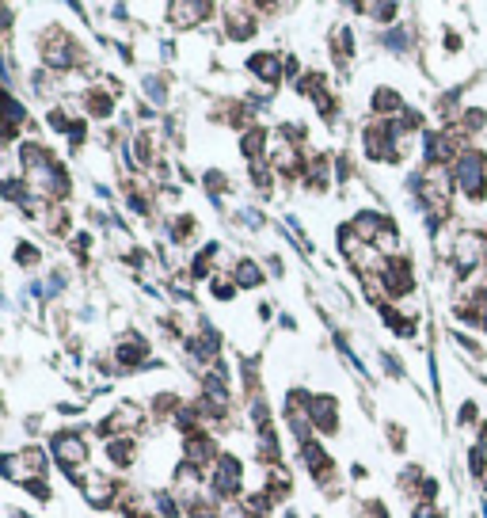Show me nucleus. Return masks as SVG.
I'll list each match as a JSON object with an SVG mask.
<instances>
[{"label":"nucleus","mask_w":487,"mask_h":518,"mask_svg":"<svg viewBox=\"0 0 487 518\" xmlns=\"http://www.w3.org/2000/svg\"><path fill=\"white\" fill-rule=\"evenodd\" d=\"M54 454L62 465H80L84 457H88V446H84L77 435H57L54 439Z\"/></svg>","instance_id":"f257e3e1"},{"label":"nucleus","mask_w":487,"mask_h":518,"mask_svg":"<svg viewBox=\"0 0 487 518\" xmlns=\"http://www.w3.org/2000/svg\"><path fill=\"white\" fill-rule=\"evenodd\" d=\"M335 405H332V400H327V397H320L317 400V408H312V423H317L320 430H335Z\"/></svg>","instance_id":"f03ea898"},{"label":"nucleus","mask_w":487,"mask_h":518,"mask_svg":"<svg viewBox=\"0 0 487 518\" xmlns=\"http://www.w3.org/2000/svg\"><path fill=\"white\" fill-rule=\"evenodd\" d=\"M111 457H114L119 465H130V462H134V442H130V439H114V442H111Z\"/></svg>","instance_id":"7ed1b4c3"},{"label":"nucleus","mask_w":487,"mask_h":518,"mask_svg":"<svg viewBox=\"0 0 487 518\" xmlns=\"http://www.w3.org/2000/svg\"><path fill=\"white\" fill-rule=\"evenodd\" d=\"M252 69H255V73H263L267 80H275V77H278V62H275V57H270V54L252 57Z\"/></svg>","instance_id":"20e7f679"}]
</instances>
